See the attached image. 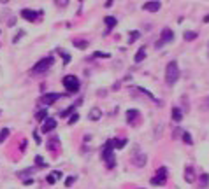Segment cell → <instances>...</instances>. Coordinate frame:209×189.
<instances>
[{"label":"cell","instance_id":"6da1fadb","mask_svg":"<svg viewBox=\"0 0 209 189\" xmlns=\"http://www.w3.org/2000/svg\"><path fill=\"white\" fill-rule=\"evenodd\" d=\"M178 79H179V67H178V63H176V62L167 63V67H165V82L169 84V86H174Z\"/></svg>","mask_w":209,"mask_h":189},{"label":"cell","instance_id":"7a4b0ae2","mask_svg":"<svg viewBox=\"0 0 209 189\" xmlns=\"http://www.w3.org/2000/svg\"><path fill=\"white\" fill-rule=\"evenodd\" d=\"M114 145H112V140H107L106 144H104V149H102V158L104 161H106L107 168H114L116 165V158H114Z\"/></svg>","mask_w":209,"mask_h":189},{"label":"cell","instance_id":"3957f363","mask_svg":"<svg viewBox=\"0 0 209 189\" xmlns=\"http://www.w3.org/2000/svg\"><path fill=\"white\" fill-rule=\"evenodd\" d=\"M53 56H46V58H42V60H39V62L34 65V68H32V72L34 74H44V72H48L49 70V67L53 65Z\"/></svg>","mask_w":209,"mask_h":189},{"label":"cell","instance_id":"277c9868","mask_svg":"<svg viewBox=\"0 0 209 189\" xmlns=\"http://www.w3.org/2000/svg\"><path fill=\"white\" fill-rule=\"evenodd\" d=\"M63 86L69 93H77L79 91V79L76 75H65L63 77Z\"/></svg>","mask_w":209,"mask_h":189},{"label":"cell","instance_id":"5b68a950","mask_svg":"<svg viewBox=\"0 0 209 189\" xmlns=\"http://www.w3.org/2000/svg\"><path fill=\"white\" fill-rule=\"evenodd\" d=\"M62 98V95H58V93H44L42 97L39 98V105H42L46 109L48 105H53L56 100H60Z\"/></svg>","mask_w":209,"mask_h":189},{"label":"cell","instance_id":"8992f818","mask_svg":"<svg viewBox=\"0 0 209 189\" xmlns=\"http://www.w3.org/2000/svg\"><path fill=\"white\" fill-rule=\"evenodd\" d=\"M165 180H167V168H165V167H160V168H158V172H156V177H153V179H151V184H155V186H164Z\"/></svg>","mask_w":209,"mask_h":189},{"label":"cell","instance_id":"52a82bcc","mask_svg":"<svg viewBox=\"0 0 209 189\" xmlns=\"http://www.w3.org/2000/svg\"><path fill=\"white\" fill-rule=\"evenodd\" d=\"M21 18L27 19V21H30V23H34L37 18H39V12H37V11H32V9H23L21 11Z\"/></svg>","mask_w":209,"mask_h":189},{"label":"cell","instance_id":"ba28073f","mask_svg":"<svg viewBox=\"0 0 209 189\" xmlns=\"http://www.w3.org/2000/svg\"><path fill=\"white\" fill-rule=\"evenodd\" d=\"M55 128H56V119L48 117L44 121V124H42V128H40V132H42V133H49V132H53Z\"/></svg>","mask_w":209,"mask_h":189},{"label":"cell","instance_id":"9c48e42d","mask_svg":"<svg viewBox=\"0 0 209 189\" xmlns=\"http://www.w3.org/2000/svg\"><path fill=\"white\" fill-rule=\"evenodd\" d=\"M160 35H162L160 37V42H162V44H167V42H172V40H174V32L170 30V28H164Z\"/></svg>","mask_w":209,"mask_h":189},{"label":"cell","instance_id":"30bf717a","mask_svg":"<svg viewBox=\"0 0 209 189\" xmlns=\"http://www.w3.org/2000/svg\"><path fill=\"white\" fill-rule=\"evenodd\" d=\"M162 4L158 0H153V2H146L144 4V11H149V12H156V11H160Z\"/></svg>","mask_w":209,"mask_h":189},{"label":"cell","instance_id":"8fae6325","mask_svg":"<svg viewBox=\"0 0 209 189\" xmlns=\"http://www.w3.org/2000/svg\"><path fill=\"white\" fill-rule=\"evenodd\" d=\"M48 149H49V151H53V152H56V151L60 149V138H58L56 135H53L51 138H49V142H48Z\"/></svg>","mask_w":209,"mask_h":189},{"label":"cell","instance_id":"7c38bea8","mask_svg":"<svg viewBox=\"0 0 209 189\" xmlns=\"http://www.w3.org/2000/svg\"><path fill=\"white\" fill-rule=\"evenodd\" d=\"M88 117L91 119V121H98V119L102 117V110L98 109V107H93V109L90 110V114H88Z\"/></svg>","mask_w":209,"mask_h":189},{"label":"cell","instance_id":"4fadbf2b","mask_svg":"<svg viewBox=\"0 0 209 189\" xmlns=\"http://www.w3.org/2000/svg\"><path fill=\"white\" fill-rule=\"evenodd\" d=\"M104 21H106V27H107V32H106V35H107V33H109V30L116 27V23H118V19H116L114 16H107V18L104 19Z\"/></svg>","mask_w":209,"mask_h":189},{"label":"cell","instance_id":"5bb4252c","mask_svg":"<svg viewBox=\"0 0 209 189\" xmlns=\"http://www.w3.org/2000/svg\"><path fill=\"white\" fill-rule=\"evenodd\" d=\"M139 116V110L137 109H130L127 110V121H128V124H133V121H135V117Z\"/></svg>","mask_w":209,"mask_h":189},{"label":"cell","instance_id":"9a60e30c","mask_svg":"<svg viewBox=\"0 0 209 189\" xmlns=\"http://www.w3.org/2000/svg\"><path fill=\"white\" fill-rule=\"evenodd\" d=\"M185 180L186 182H193L195 180V172H193L191 167H186V170H185Z\"/></svg>","mask_w":209,"mask_h":189},{"label":"cell","instance_id":"2e32d148","mask_svg":"<svg viewBox=\"0 0 209 189\" xmlns=\"http://www.w3.org/2000/svg\"><path fill=\"white\" fill-rule=\"evenodd\" d=\"M144 58H146V47H141L137 53H135V56H133V62H135V63H141Z\"/></svg>","mask_w":209,"mask_h":189},{"label":"cell","instance_id":"e0dca14e","mask_svg":"<svg viewBox=\"0 0 209 189\" xmlns=\"http://www.w3.org/2000/svg\"><path fill=\"white\" fill-rule=\"evenodd\" d=\"M146 159H148L146 154H139L137 158H133V165H135V167H144V165H146Z\"/></svg>","mask_w":209,"mask_h":189},{"label":"cell","instance_id":"ac0fdd59","mask_svg":"<svg viewBox=\"0 0 209 189\" xmlns=\"http://www.w3.org/2000/svg\"><path fill=\"white\" fill-rule=\"evenodd\" d=\"M112 145H114V149H123L127 145V138H112Z\"/></svg>","mask_w":209,"mask_h":189},{"label":"cell","instance_id":"d6986e66","mask_svg":"<svg viewBox=\"0 0 209 189\" xmlns=\"http://www.w3.org/2000/svg\"><path fill=\"white\" fill-rule=\"evenodd\" d=\"M79 103H81V100H79V102H76V103H74V105H71V107H69V109L62 110V112H60V116H62V117H69V116H71V114H72V110L76 109V107H77V105H79Z\"/></svg>","mask_w":209,"mask_h":189},{"label":"cell","instance_id":"ffe728a7","mask_svg":"<svg viewBox=\"0 0 209 189\" xmlns=\"http://www.w3.org/2000/svg\"><path fill=\"white\" fill-rule=\"evenodd\" d=\"M60 177H62V172H58V170L56 172H51V175H48V182H49V184H55Z\"/></svg>","mask_w":209,"mask_h":189},{"label":"cell","instance_id":"44dd1931","mask_svg":"<svg viewBox=\"0 0 209 189\" xmlns=\"http://www.w3.org/2000/svg\"><path fill=\"white\" fill-rule=\"evenodd\" d=\"M172 119L176 121V123H179V121L183 119V112L178 109V107H174V109H172Z\"/></svg>","mask_w":209,"mask_h":189},{"label":"cell","instance_id":"7402d4cb","mask_svg":"<svg viewBox=\"0 0 209 189\" xmlns=\"http://www.w3.org/2000/svg\"><path fill=\"white\" fill-rule=\"evenodd\" d=\"M35 119H37V121H46V119H48V109L39 110V112L35 114Z\"/></svg>","mask_w":209,"mask_h":189},{"label":"cell","instance_id":"603a6c76","mask_svg":"<svg viewBox=\"0 0 209 189\" xmlns=\"http://www.w3.org/2000/svg\"><path fill=\"white\" fill-rule=\"evenodd\" d=\"M74 46H76V47H79V49H86L88 47V40H74Z\"/></svg>","mask_w":209,"mask_h":189},{"label":"cell","instance_id":"cb8c5ba5","mask_svg":"<svg viewBox=\"0 0 209 189\" xmlns=\"http://www.w3.org/2000/svg\"><path fill=\"white\" fill-rule=\"evenodd\" d=\"M183 37H185V40H195L197 39V32H190V30H188V32H185V35H183Z\"/></svg>","mask_w":209,"mask_h":189},{"label":"cell","instance_id":"d4e9b609","mask_svg":"<svg viewBox=\"0 0 209 189\" xmlns=\"http://www.w3.org/2000/svg\"><path fill=\"white\" fill-rule=\"evenodd\" d=\"M139 37H141V33H139L137 30H133V32H130V37H128V42L130 44H132V42H135V40L139 39Z\"/></svg>","mask_w":209,"mask_h":189},{"label":"cell","instance_id":"484cf974","mask_svg":"<svg viewBox=\"0 0 209 189\" xmlns=\"http://www.w3.org/2000/svg\"><path fill=\"white\" fill-rule=\"evenodd\" d=\"M183 140H185V144L190 145L191 142H193V138H191V135H190L188 132H183Z\"/></svg>","mask_w":209,"mask_h":189},{"label":"cell","instance_id":"4316f807","mask_svg":"<svg viewBox=\"0 0 209 189\" xmlns=\"http://www.w3.org/2000/svg\"><path fill=\"white\" fill-rule=\"evenodd\" d=\"M7 137H9V128H4V130L0 132V142H4Z\"/></svg>","mask_w":209,"mask_h":189},{"label":"cell","instance_id":"83f0119b","mask_svg":"<svg viewBox=\"0 0 209 189\" xmlns=\"http://www.w3.org/2000/svg\"><path fill=\"white\" fill-rule=\"evenodd\" d=\"M58 53L62 54V58H63V62H65V65H67V63H69V62H71V54H67V53H63L62 49H58Z\"/></svg>","mask_w":209,"mask_h":189},{"label":"cell","instance_id":"f1b7e54d","mask_svg":"<svg viewBox=\"0 0 209 189\" xmlns=\"http://www.w3.org/2000/svg\"><path fill=\"white\" fill-rule=\"evenodd\" d=\"M35 165H39L40 168L46 167V163H44V159H42V156H35Z\"/></svg>","mask_w":209,"mask_h":189},{"label":"cell","instance_id":"f546056e","mask_svg":"<svg viewBox=\"0 0 209 189\" xmlns=\"http://www.w3.org/2000/svg\"><path fill=\"white\" fill-rule=\"evenodd\" d=\"M111 54L109 53H100V51H97V53H93V58H109Z\"/></svg>","mask_w":209,"mask_h":189},{"label":"cell","instance_id":"4dcf8cb0","mask_svg":"<svg viewBox=\"0 0 209 189\" xmlns=\"http://www.w3.org/2000/svg\"><path fill=\"white\" fill-rule=\"evenodd\" d=\"M76 179H77V177H76V175H72V177H69V179H67V180H65V186H67V187H69V186H72V184H74V182H76Z\"/></svg>","mask_w":209,"mask_h":189},{"label":"cell","instance_id":"1f68e13d","mask_svg":"<svg viewBox=\"0 0 209 189\" xmlns=\"http://www.w3.org/2000/svg\"><path fill=\"white\" fill-rule=\"evenodd\" d=\"M77 119H79V114H72L71 116V119H69V124H74L77 121Z\"/></svg>","mask_w":209,"mask_h":189},{"label":"cell","instance_id":"d6a6232c","mask_svg":"<svg viewBox=\"0 0 209 189\" xmlns=\"http://www.w3.org/2000/svg\"><path fill=\"white\" fill-rule=\"evenodd\" d=\"M207 182H209V175H207V173H204V175H202V179H200V184L204 186V184H207Z\"/></svg>","mask_w":209,"mask_h":189},{"label":"cell","instance_id":"836d02e7","mask_svg":"<svg viewBox=\"0 0 209 189\" xmlns=\"http://www.w3.org/2000/svg\"><path fill=\"white\" fill-rule=\"evenodd\" d=\"M23 35H25V32H23V30H19V32H18V33H16V37H14V42H18V40H19V39H21V37H23Z\"/></svg>","mask_w":209,"mask_h":189},{"label":"cell","instance_id":"e575fe53","mask_svg":"<svg viewBox=\"0 0 209 189\" xmlns=\"http://www.w3.org/2000/svg\"><path fill=\"white\" fill-rule=\"evenodd\" d=\"M19 149H21V151H25V149H27V140H23L21 144H19Z\"/></svg>","mask_w":209,"mask_h":189},{"label":"cell","instance_id":"d590c367","mask_svg":"<svg viewBox=\"0 0 209 189\" xmlns=\"http://www.w3.org/2000/svg\"><path fill=\"white\" fill-rule=\"evenodd\" d=\"M34 138H35V142H37V144H40V137L37 135V132H34Z\"/></svg>","mask_w":209,"mask_h":189},{"label":"cell","instance_id":"8d00e7d4","mask_svg":"<svg viewBox=\"0 0 209 189\" xmlns=\"http://www.w3.org/2000/svg\"><path fill=\"white\" fill-rule=\"evenodd\" d=\"M7 25H9V27H14V25H16V19H11V21H7Z\"/></svg>","mask_w":209,"mask_h":189},{"label":"cell","instance_id":"74e56055","mask_svg":"<svg viewBox=\"0 0 209 189\" xmlns=\"http://www.w3.org/2000/svg\"><path fill=\"white\" fill-rule=\"evenodd\" d=\"M204 105H206V109H209V98H206V102H204Z\"/></svg>","mask_w":209,"mask_h":189},{"label":"cell","instance_id":"f35d334b","mask_svg":"<svg viewBox=\"0 0 209 189\" xmlns=\"http://www.w3.org/2000/svg\"><path fill=\"white\" fill-rule=\"evenodd\" d=\"M204 23H209V14H207V16H204Z\"/></svg>","mask_w":209,"mask_h":189}]
</instances>
